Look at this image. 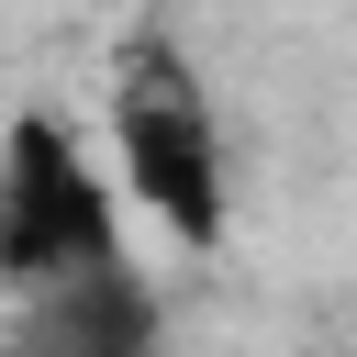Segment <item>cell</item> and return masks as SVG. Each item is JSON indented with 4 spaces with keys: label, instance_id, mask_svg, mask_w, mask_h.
I'll return each mask as SVG.
<instances>
[{
    "label": "cell",
    "instance_id": "obj_1",
    "mask_svg": "<svg viewBox=\"0 0 357 357\" xmlns=\"http://www.w3.org/2000/svg\"><path fill=\"white\" fill-rule=\"evenodd\" d=\"M112 145H123L134 201L178 245H223V134H212V100H201V78H190V56L167 33L123 45V67H112Z\"/></svg>",
    "mask_w": 357,
    "mask_h": 357
},
{
    "label": "cell",
    "instance_id": "obj_2",
    "mask_svg": "<svg viewBox=\"0 0 357 357\" xmlns=\"http://www.w3.org/2000/svg\"><path fill=\"white\" fill-rule=\"evenodd\" d=\"M123 245H112V190L89 178V156L45 123V112H22L11 134H0V290H56V279H78V268H112Z\"/></svg>",
    "mask_w": 357,
    "mask_h": 357
},
{
    "label": "cell",
    "instance_id": "obj_3",
    "mask_svg": "<svg viewBox=\"0 0 357 357\" xmlns=\"http://www.w3.org/2000/svg\"><path fill=\"white\" fill-rule=\"evenodd\" d=\"M11 346L22 357H156V290L123 257L112 268H78V279L33 290V312H22Z\"/></svg>",
    "mask_w": 357,
    "mask_h": 357
},
{
    "label": "cell",
    "instance_id": "obj_4",
    "mask_svg": "<svg viewBox=\"0 0 357 357\" xmlns=\"http://www.w3.org/2000/svg\"><path fill=\"white\" fill-rule=\"evenodd\" d=\"M11 357H22V346H11Z\"/></svg>",
    "mask_w": 357,
    "mask_h": 357
}]
</instances>
